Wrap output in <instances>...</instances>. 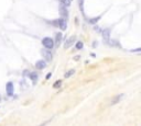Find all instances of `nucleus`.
Listing matches in <instances>:
<instances>
[{
  "instance_id": "1",
  "label": "nucleus",
  "mask_w": 141,
  "mask_h": 126,
  "mask_svg": "<svg viewBox=\"0 0 141 126\" xmlns=\"http://www.w3.org/2000/svg\"><path fill=\"white\" fill-rule=\"evenodd\" d=\"M42 44H43L44 47L48 48V49H51L54 47V41L52 40L51 37H44L42 40Z\"/></svg>"
},
{
  "instance_id": "2",
  "label": "nucleus",
  "mask_w": 141,
  "mask_h": 126,
  "mask_svg": "<svg viewBox=\"0 0 141 126\" xmlns=\"http://www.w3.org/2000/svg\"><path fill=\"white\" fill-rule=\"evenodd\" d=\"M57 26H59L62 31L66 30V27H67V23H66V20L64 18H61V19L57 20Z\"/></svg>"
},
{
  "instance_id": "3",
  "label": "nucleus",
  "mask_w": 141,
  "mask_h": 126,
  "mask_svg": "<svg viewBox=\"0 0 141 126\" xmlns=\"http://www.w3.org/2000/svg\"><path fill=\"white\" fill-rule=\"evenodd\" d=\"M6 91H7L8 95H12L13 94L15 89H13V83L12 82H8V83L6 84Z\"/></svg>"
},
{
  "instance_id": "4",
  "label": "nucleus",
  "mask_w": 141,
  "mask_h": 126,
  "mask_svg": "<svg viewBox=\"0 0 141 126\" xmlns=\"http://www.w3.org/2000/svg\"><path fill=\"white\" fill-rule=\"evenodd\" d=\"M60 14L64 19H66L68 16V12H67V10H66V7H64L63 4L60 5Z\"/></svg>"
},
{
  "instance_id": "5",
  "label": "nucleus",
  "mask_w": 141,
  "mask_h": 126,
  "mask_svg": "<svg viewBox=\"0 0 141 126\" xmlns=\"http://www.w3.org/2000/svg\"><path fill=\"white\" fill-rule=\"evenodd\" d=\"M42 54H43V56H44V58H45L46 60H52V54H51V52L48 51V48L46 49H43L42 51Z\"/></svg>"
},
{
  "instance_id": "6",
  "label": "nucleus",
  "mask_w": 141,
  "mask_h": 126,
  "mask_svg": "<svg viewBox=\"0 0 141 126\" xmlns=\"http://www.w3.org/2000/svg\"><path fill=\"white\" fill-rule=\"evenodd\" d=\"M35 67L41 70V69H44V68L46 67V64L44 60H38V62L35 63Z\"/></svg>"
},
{
  "instance_id": "7",
  "label": "nucleus",
  "mask_w": 141,
  "mask_h": 126,
  "mask_svg": "<svg viewBox=\"0 0 141 126\" xmlns=\"http://www.w3.org/2000/svg\"><path fill=\"white\" fill-rule=\"evenodd\" d=\"M74 42H75V37H74V36L71 37V38H68V40L66 41V43H65V48H68Z\"/></svg>"
},
{
  "instance_id": "8",
  "label": "nucleus",
  "mask_w": 141,
  "mask_h": 126,
  "mask_svg": "<svg viewBox=\"0 0 141 126\" xmlns=\"http://www.w3.org/2000/svg\"><path fill=\"white\" fill-rule=\"evenodd\" d=\"M109 34H110V30L109 29L105 30V31L103 32V36L105 38V41H108L109 40Z\"/></svg>"
},
{
  "instance_id": "9",
  "label": "nucleus",
  "mask_w": 141,
  "mask_h": 126,
  "mask_svg": "<svg viewBox=\"0 0 141 126\" xmlns=\"http://www.w3.org/2000/svg\"><path fill=\"white\" fill-rule=\"evenodd\" d=\"M122 98H123V94H119V95H118V97H116V98L114 99V100L111 101V104H112V105H114V104L118 103V102H119V101H120V99H122Z\"/></svg>"
},
{
  "instance_id": "10",
  "label": "nucleus",
  "mask_w": 141,
  "mask_h": 126,
  "mask_svg": "<svg viewBox=\"0 0 141 126\" xmlns=\"http://www.w3.org/2000/svg\"><path fill=\"white\" fill-rule=\"evenodd\" d=\"M29 76H30V78L32 79L33 83H35L38 80V75H35V72H32V73H29Z\"/></svg>"
},
{
  "instance_id": "11",
  "label": "nucleus",
  "mask_w": 141,
  "mask_h": 126,
  "mask_svg": "<svg viewBox=\"0 0 141 126\" xmlns=\"http://www.w3.org/2000/svg\"><path fill=\"white\" fill-rule=\"evenodd\" d=\"M61 4H63L64 7H70L71 5V0H61Z\"/></svg>"
},
{
  "instance_id": "12",
  "label": "nucleus",
  "mask_w": 141,
  "mask_h": 126,
  "mask_svg": "<svg viewBox=\"0 0 141 126\" xmlns=\"http://www.w3.org/2000/svg\"><path fill=\"white\" fill-rule=\"evenodd\" d=\"M61 38H62V33H57V34H56V44H57V45H60Z\"/></svg>"
},
{
  "instance_id": "13",
  "label": "nucleus",
  "mask_w": 141,
  "mask_h": 126,
  "mask_svg": "<svg viewBox=\"0 0 141 126\" xmlns=\"http://www.w3.org/2000/svg\"><path fill=\"white\" fill-rule=\"evenodd\" d=\"M99 19H100V16H97V18H93V19H90V20H89V22H90L92 24H95L96 22H98Z\"/></svg>"
},
{
  "instance_id": "14",
  "label": "nucleus",
  "mask_w": 141,
  "mask_h": 126,
  "mask_svg": "<svg viewBox=\"0 0 141 126\" xmlns=\"http://www.w3.org/2000/svg\"><path fill=\"white\" fill-rule=\"evenodd\" d=\"M61 84H62V80H57V81L53 84V88H55V89H56V88L61 87Z\"/></svg>"
},
{
  "instance_id": "15",
  "label": "nucleus",
  "mask_w": 141,
  "mask_h": 126,
  "mask_svg": "<svg viewBox=\"0 0 141 126\" xmlns=\"http://www.w3.org/2000/svg\"><path fill=\"white\" fill-rule=\"evenodd\" d=\"M74 71H75L74 69H72V70H70V71H67V72L65 73V78H68V77H70V76H72V75H73V73H74Z\"/></svg>"
},
{
  "instance_id": "16",
  "label": "nucleus",
  "mask_w": 141,
  "mask_h": 126,
  "mask_svg": "<svg viewBox=\"0 0 141 126\" xmlns=\"http://www.w3.org/2000/svg\"><path fill=\"white\" fill-rule=\"evenodd\" d=\"M83 45H84L83 42H77L76 43V49H82L83 48Z\"/></svg>"
},
{
  "instance_id": "17",
  "label": "nucleus",
  "mask_w": 141,
  "mask_h": 126,
  "mask_svg": "<svg viewBox=\"0 0 141 126\" xmlns=\"http://www.w3.org/2000/svg\"><path fill=\"white\" fill-rule=\"evenodd\" d=\"M29 73H30V72H29L28 70H24V71H23V76H29Z\"/></svg>"
},
{
  "instance_id": "18",
  "label": "nucleus",
  "mask_w": 141,
  "mask_h": 126,
  "mask_svg": "<svg viewBox=\"0 0 141 126\" xmlns=\"http://www.w3.org/2000/svg\"><path fill=\"white\" fill-rule=\"evenodd\" d=\"M0 100H1V95H0Z\"/></svg>"
}]
</instances>
